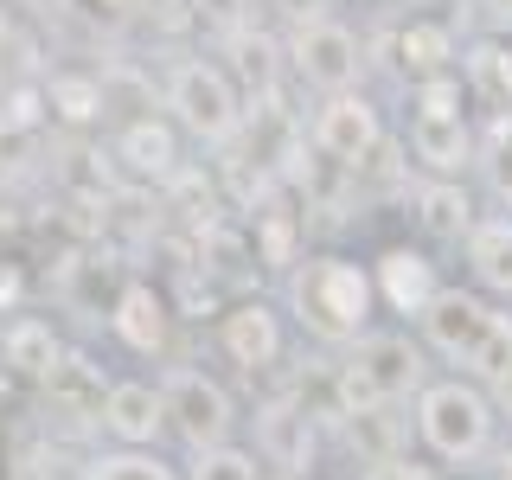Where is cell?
Instances as JSON below:
<instances>
[{
  "label": "cell",
  "mask_w": 512,
  "mask_h": 480,
  "mask_svg": "<svg viewBox=\"0 0 512 480\" xmlns=\"http://www.w3.org/2000/svg\"><path fill=\"white\" fill-rule=\"evenodd\" d=\"M288 301H295L301 327L340 346V340H365L378 288H372V269H359L352 256H301L295 282H288Z\"/></svg>",
  "instance_id": "cell-1"
},
{
  "label": "cell",
  "mask_w": 512,
  "mask_h": 480,
  "mask_svg": "<svg viewBox=\"0 0 512 480\" xmlns=\"http://www.w3.org/2000/svg\"><path fill=\"white\" fill-rule=\"evenodd\" d=\"M416 436H423V448L436 461L461 468V461H474L493 442V397L461 384V378L423 384V397H416Z\"/></svg>",
  "instance_id": "cell-2"
},
{
  "label": "cell",
  "mask_w": 512,
  "mask_h": 480,
  "mask_svg": "<svg viewBox=\"0 0 512 480\" xmlns=\"http://www.w3.org/2000/svg\"><path fill=\"white\" fill-rule=\"evenodd\" d=\"M167 109H173V128L199 141H231L237 122H244V96H237L231 71L212 58H180L167 71Z\"/></svg>",
  "instance_id": "cell-3"
},
{
  "label": "cell",
  "mask_w": 512,
  "mask_h": 480,
  "mask_svg": "<svg viewBox=\"0 0 512 480\" xmlns=\"http://www.w3.org/2000/svg\"><path fill=\"white\" fill-rule=\"evenodd\" d=\"M160 410H167V429L192 448V455H199V448H224L231 429H237L231 391H224L218 378L192 372V365H180V372L160 378Z\"/></svg>",
  "instance_id": "cell-4"
},
{
  "label": "cell",
  "mask_w": 512,
  "mask_h": 480,
  "mask_svg": "<svg viewBox=\"0 0 512 480\" xmlns=\"http://www.w3.org/2000/svg\"><path fill=\"white\" fill-rule=\"evenodd\" d=\"M288 64H295L301 84H314L327 96H346L359 84V71H365V52L340 20H308L295 32V45H288Z\"/></svg>",
  "instance_id": "cell-5"
},
{
  "label": "cell",
  "mask_w": 512,
  "mask_h": 480,
  "mask_svg": "<svg viewBox=\"0 0 512 480\" xmlns=\"http://www.w3.org/2000/svg\"><path fill=\"white\" fill-rule=\"evenodd\" d=\"M378 141H384V116H378L372 96L346 90V96H327L314 109V148L327 160H340V167H365L378 154Z\"/></svg>",
  "instance_id": "cell-6"
},
{
  "label": "cell",
  "mask_w": 512,
  "mask_h": 480,
  "mask_svg": "<svg viewBox=\"0 0 512 480\" xmlns=\"http://www.w3.org/2000/svg\"><path fill=\"white\" fill-rule=\"evenodd\" d=\"M352 372L372 384L378 404H404V397H423V352L410 346V333H365L359 352H352Z\"/></svg>",
  "instance_id": "cell-7"
},
{
  "label": "cell",
  "mask_w": 512,
  "mask_h": 480,
  "mask_svg": "<svg viewBox=\"0 0 512 480\" xmlns=\"http://www.w3.org/2000/svg\"><path fill=\"white\" fill-rule=\"evenodd\" d=\"M487 320H493V308H487L480 295H461V288H442V295L429 301V314H423V340L436 346L448 365H474L480 340H487Z\"/></svg>",
  "instance_id": "cell-8"
},
{
  "label": "cell",
  "mask_w": 512,
  "mask_h": 480,
  "mask_svg": "<svg viewBox=\"0 0 512 480\" xmlns=\"http://www.w3.org/2000/svg\"><path fill=\"white\" fill-rule=\"evenodd\" d=\"M109 327H116V340L128 352L154 359V352H167V340H173V301L160 295L154 282H122L116 301H109Z\"/></svg>",
  "instance_id": "cell-9"
},
{
  "label": "cell",
  "mask_w": 512,
  "mask_h": 480,
  "mask_svg": "<svg viewBox=\"0 0 512 480\" xmlns=\"http://www.w3.org/2000/svg\"><path fill=\"white\" fill-rule=\"evenodd\" d=\"M372 288H378V301H384L391 314H416V320H423L429 301L442 295V276H436V263H429L423 250L391 244V250L372 263Z\"/></svg>",
  "instance_id": "cell-10"
},
{
  "label": "cell",
  "mask_w": 512,
  "mask_h": 480,
  "mask_svg": "<svg viewBox=\"0 0 512 480\" xmlns=\"http://www.w3.org/2000/svg\"><path fill=\"white\" fill-rule=\"evenodd\" d=\"M218 346L231 365H244V372H269V365L282 359V320L269 301H237V308L218 314Z\"/></svg>",
  "instance_id": "cell-11"
},
{
  "label": "cell",
  "mask_w": 512,
  "mask_h": 480,
  "mask_svg": "<svg viewBox=\"0 0 512 480\" xmlns=\"http://www.w3.org/2000/svg\"><path fill=\"white\" fill-rule=\"evenodd\" d=\"M64 346L58 340V327L52 320H39V314H13L7 327H0V378H20V384H45L58 372V359H64Z\"/></svg>",
  "instance_id": "cell-12"
},
{
  "label": "cell",
  "mask_w": 512,
  "mask_h": 480,
  "mask_svg": "<svg viewBox=\"0 0 512 480\" xmlns=\"http://www.w3.org/2000/svg\"><path fill=\"white\" fill-rule=\"evenodd\" d=\"M160 429H167V410H160V384L148 378H116L103 397V436H116L122 448H154Z\"/></svg>",
  "instance_id": "cell-13"
},
{
  "label": "cell",
  "mask_w": 512,
  "mask_h": 480,
  "mask_svg": "<svg viewBox=\"0 0 512 480\" xmlns=\"http://www.w3.org/2000/svg\"><path fill=\"white\" fill-rule=\"evenodd\" d=\"M116 160L135 180H173L180 173V128L160 122V116H135L116 135Z\"/></svg>",
  "instance_id": "cell-14"
},
{
  "label": "cell",
  "mask_w": 512,
  "mask_h": 480,
  "mask_svg": "<svg viewBox=\"0 0 512 480\" xmlns=\"http://www.w3.org/2000/svg\"><path fill=\"white\" fill-rule=\"evenodd\" d=\"M39 391H45V404H52L58 416H71V423H96V429H103V397H109V384H103V372H96L84 352H64L58 372L45 378Z\"/></svg>",
  "instance_id": "cell-15"
},
{
  "label": "cell",
  "mask_w": 512,
  "mask_h": 480,
  "mask_svg": "<svg viewBox=\"0 0 512 480\" xmlns=\"http://www.w3.org/2000/svg\"><path fill=\"white\" fill-rule=\"evenodd\" d=\"M410 148H416V160H423L429 173L455 180V173L468 167V154H474L468 116H423V109H416L410 116Z\"/></svg>",
  "instance_id": "cell-16"
},
{
  "label": "cell",
  "mask_w": 512,
  "mask_h": 480,
  "mask_svg": "<svg viewBox=\"0 0 512 480\" xmlns=\"http://www.w3.org/2000/svg\"><path fill=\"white\" fill-rule=\"evenodd\" d=\"M448 58H455V32L442 20H410L397 32V64L416 77V84H429V77H448Z\"/></svg>",
  "instance_id": "cell-17"
},
{
  "label": "cell",
  "mask_w": 512,
  "mask_h": 480,
  "mask_svg": "<svg viewBox=\"0 0 512 480\" xmlns=\"http://www.w3.org/2000/svg\"><path fill=\"white\" fill-rule=\"evenodd\" d=\"M39 96H45V109H52L58 122H71V128H90L96 116H103V77H84V71H52V77H39Z\"/></svg>",
  "instance_id": "cell-18"
},
{
  "label": "cell",
  "mask_w": 512,
  "mask_h": 480,
  "mask_svg": "<svg viewBox=\"0 0 512 480\" xmlns=\"http://www.w3.org/2000/svg\"><path fill=\"white\" fill-rule=\"evenodd\" d=\"M263 455L282 461V468H308V455H314V423H308V410L269 404V410H263Z\"/></svg>",
  "instance_id": "cell-19"
},
{
  "label": "cell",
  "mask_w": 512,
  "mask_h": 480,
  "mask_svg": "<svg viewBox=\"0 0 512 480\" xmlns=\"http://www.w3.org/2000/svg\"><path fill=\"white\" fill-rule=\"evenodd\" d=\"M468 263L487 288L512 295V218H480L468 231Z\"/></svg>",
  "instance_id": "cell-20"
},
{
  "label": "cell",
  "mask_w": 512,
  "mask_h": 480,
  "mask_svg": "<svg viewBox=\"0 0 512 480\" xmlns=\"http://www.w3.org/2000/svg\"><path fill=\"white\" fill-rule=\"evenodd\" d=\"M416 205H423V231L429 237H461L468 244V231H474V205H468V192H461L455 180H436V186H423L416 192Z\"/></svg>",
  "instance_id": "cell-21"
},
{
  "label": "cell",
  "mask_w": 512,
  "mask_h": 480,
  "mask_svg": "<svg viewBox=\"0 0 512 480\" xmlns=\"http://www.w3.org/2000/svg\"><path fill=\"white\" fill-rule=\"evenodd\" d=\"M32 64H39V39H32L13 13H0V96H7V90H26Z\"/></svg>",
  "instance_id": "cell-22"
},
{
  "label": "cell",
  "mask_w": 512,
  "mask_h": 480,
  "mask_svg": "<svg viewBox=\"0 0 512 480\" xmlns=\"http://www.w3.org/2000/svg\"><path fill=\"white\" fill-rule=\"evenodd\" d=\"M84 480H180V474L148 448H116V455H96Z\"/></svg>",
  "instance_id": "cell-23"
},
{
  "label": "cell",
  "mask_w": 512,
  "mask_h": 480,
  "mask_svg": "<svg viewBox=\"0 0 512 480\" xmlns=\"http://www.w3.org/2000/svg\"><path fill=\"white\" fill-rule=\"evenodd\" d=\"M180 480H263V468H256L250 448H231V442H224V448H199Z\"/></svg>",
  "instance_id": "cell-24"
},
{
  "label": "cell",
  "mask_w": 512,
  "mask_h": 480,
  "mask_svg": "<svg viewBox=\"0 0 512 480\" xmlns=\"http://www.w3.org/2000/svg\"><path fill=\"white\" fill-rule=\"evenodd\" d=\"M301 237H295V218L288 212H256V263H269V269H288V263H301Z\"/></svg>",
  "instance_id": "cell-25"
},
{
  "label": "cell",
  "mask_w": 512,
  "mask_h": 480,
  "mask_svg": "<svg viewBox=\"0 0 512 480\" xmlns=\"http://www.w3.org/2000/svg\"><path fill=\"white\" fill-rule=\"evenodd\" d=\"M352 442H359V455H372L378 468H391L397 461V423H391V404L384 410H365V416H346Z\"/></svg>",
  "instance_id": "cell-26"
},
{
  "label": "cell",
  "mask_w": 512,
  "mask_h": 480,
  "mask_svg": "<svg viewBox=\"0 0 512 480\" xmlns=\"http://www.w3.org/2000/svg\"><path fill=\"white\" fill-rule=\"evenodd\" d=\"M468 372L487 378V384L512 378V314H493V320H487V340H480V352H474Z\"/></svg>",
  "instance_id": "cell-27"
},
{
  "label": "cell",
  "mask_w": 512,
  "mask_h": 480,
  "mask_svg": "<svg viewBox=\"0 0 512 480\" xmlns=\"http://www.w3.org/2000/svg\"><path fill=\"white\" fill-rule=\"evenodd\" d=\"M416 109H423V116H468L455 77H429V84H416Z\"/></svg>",
  "instance_id": "cell-28"
},
{
  "label": "cell",
  "mask_w": 512,
  "mask_h": 480,
  "mask_svg": "<svg viewBox=\"0 0 512 480\" xmlns=\"http://www.w3.org/2000/svg\"><path fill=\"white\" fill-rule=\"evenodd\" d=\"M237 58H244V77L269 96V77H276V45H269V39H250V32H244V39H237Z\"/></svg>",
  "instance_id": "cell-29"
},
{
  "label": "cell",
  "mask_w": 512,
  "mask_h": 480,
  "mask_svg": "<svg viewBox=\"0 0 512 480\" xmlns=\"http://www.w3.org/2000/svg\"><path fill=\"white\" fill-rule=\"evenodd\" d=\"M20 301H26V269L0 256V314H20Z\"/></svg>",
  "instance_id": "cell-30"
},
{
  "label": "cell",
  "mask_w": 512,
  "mask_h": 480,
  "mask_svg": "<svg viewBox=\"0 0 512 480\" xmlns=\"http://www.w3.org/2000/svg\"><path fill=\"white\" fill-rule=\"evenodd\" d=\"M141 13H148L160 32H180L192 20V0H141Z\"/></svg>",
  "instance_id": "cell-31"
},
{
  "label": "cell",
  "mask_w": 512,
  "mask_h": 480,
  "mask_svg": "<svg viewBox=\"0 0 512 480\" xmlns=\"http://www.w3.org/2000/svg\"><path fill=\"white\" fill-rule=\"evenodd\" d=\"M493 416H506V423H512V378L493 384Z\"/></svg>",
  "instance_id": "cell-32"
},
{
  "label": "cell",
  "mask_w": 512,
  "mask_h": 480,
  "mask_svg": "<svg viewBox=\"0 0 512 480\" xmlns=\"http://www.w3.org/2000/svg\"><path fill=\"white\" fill-rule=\"evenodd\" d=\"M90 7H103V13H128L135 0H90Z\"/></svg>",
  "instance_id": "cell-33"
},
{
  "label": "cell",
  "mask_w": 512,
  "mask_h": 480,
  "mask_svg": "<svg viewBox=\"0 0 512 480\" xmlns=\"http://www.w3.org/2000/svg\"><path fill=\"white\" fill-rule=\"evenodd\" d=\"M500 480H512V448H506V455H500Z\"/></svg>",
  "instance_id": "cell-34"
}]
</instances>
